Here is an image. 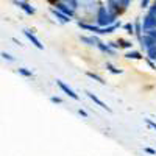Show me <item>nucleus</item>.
Here are the masks:
<instances>
[{
  "mask_svg": "<svg viewBox=\"0 0 156 156\" xmlns=\"http://www.w3.org/2000/svg\"><path fill=\"white\" fill-rule=\"evenodd\" d=\"M114 19H115V16L109 14L106 6H100L98 8V11H97V23H98V27H108V25L114 23Z\"/></svg>",
  "mask_w": 156,
  "mask_h": 156,
  "instance_id": "1",
  "label": "nucleus"
},
{
  "mask_svg": "<svg viewBox=\"0 0 156 156\" xmlns=\"http://www.w3.org/2000/svg\"><path fill=\"white\" fill-rule=\"evenodd\" d=\"M142 28H144L145 31H148V30H151V28H156V16H153V14H148L144 17V25H142Z\"/></svg>",
  "mask_w": 156,
  "mask_h": 156,
  "instance_id": "2",
  "label": "nucleus"
},
{
  "mask_svg": "<svg viewBox=\"0 0 156 156\" xmlns=\"http://www.w3.org/2000/svg\"><path fill=\"white\" fill-rule=\"evenodd\" d=\"M55 5H56V9H59L61 12H64V14H67V16H70V17L75 16V9L70 8L69 5H66L64 2H56Z\"/></svg>",
  "mask_w": 156,
  "mask_h": 156,
  "instance_id": "3",
  "label": "nucleus"
},
{
  "mask_svg": "<svg viewBox=\"0 0 156 156\" xmlns=\"http://www.w3.org/2000/svg\"><path fill=\"white\" fill-rule=\"evenodd\" d=\"M140 42H142V47H145L148 50V48H151V47L156 45V37H153L151 34L147 33L144 37H140Z\"/></svg>",
  "mask_w": 156,
  "mask_h": 156,
  "instance_id": "4",
  "label": "nucleus"
},
{
  "mask_svg": "<svg viewBox=\"0 0 156 156\" xmlns=\"http://www.w3.org/2000/svg\"><path fill=\"white\" fill-rule=\"evenodd\" d=\"M56 84L59 86V89H61V90H64V94H67V95H69L70 98H73V100H78V95L73 92V90H72L69 86H66V84H64L61 80H56Z\"/></svg>",
  "mask_w": 156,
  "mask_h": 156,
  "instance_id": "5",
  "label": "nucleus"
},
{
  "mask_svg": "<svg viewBox=\"0 0 156 156\" xmlns=\"http://www.w3.org/2000/svg\"><path fill=\"white\" fill-rule=\"evenodd\" d=\"M86 94H87V97H89L90 100H92L94 103H97V105H98L100 108H103V109H106L108 112H111V108H109V106L106 105V103H103V101H101V100H100L98 97H95V95H94L92 92H89V90H87V92H86Z\"/></svg>",
  "mask_w": 156,
  "mask_h": 156,
  "instance_id": "6",
  "label": "nucleus"
},
{
  "mask_svg": "<svg viewBox=\"0 0 156 156\" xmlns=\"http://www.w3.org/2000/svg\"><path fill=\"white\" fill-rule=\"evenodd\" d=\"M23 33H25V36H27V37L30 39V41H31V44H33V45H36L39 50H42V48H44V45H42L41 42H39V39H37L33 33H30V30H23Z\"/></svg>",
  "mask_w": 156,
  "mask_h": 156,
  "instance_id": "7",
  "label": "nucleus"
},
{
  "mask_svg": "<svg viewBox=\"0 0 156 156\" xmlns=\"http://www.w3.org/2000/svg\"><path fill=\"white\" fill-rule=\"evenodd\" d=\"M14 3H16V5H19V8H22L25 12H27V14H30V16H31V14H34V8H31L27 2H25V0H23V2H14Z\"/></svg>",
  "mask_w": 156,
  "mask_h": 156,
  "instance_id": "8",
  "label": "nucleus"
},
{
  "mask_svg": "<svg viewBox=\"0 0 156 156\" xmlns=\"http://www.w3.org/2000/svg\"><path fill=\"white\" fill-rule=\"evenodd\" d=\"M120 27V23H112V25H108V27H103V28H100V31H98V34H106V33H112L115 28H119Z\"/></svg>",
  "mask_w": 156,
  "mask_h": 156,
  "instance_id": "9",
  "label": "nucleus"
},
{
  "mask_svg": "<svg viewBox=\"0 0 156 156\" xmlns=\"http://www.w3.org/2000/svg\"><path fill=\"white\" fill-rule=\"evenodd\" d=\"M51 12H53V14L61 20V22H64V23H66V22H69L70 20V16H67V14H64V12H61L59 9H51Z\"/></svg>",
  "mask_w": 156,
  "mask_h": 156,
  "instance_id": "10",
  "label": "nucleus"
},
{
  "mask_svg": "<svg viewBox=\"0 0 156 156\" xmlns=\"http://www.w3.org/2000/svg\"><path fill=\"white\" fill-rule=\"evenodd\" d=\"M97 47L101 50V51H105V53H109V55H114V50L111 48V45H105V44H103V42H97Z\"/></svg>",
  "mask_w": 156,
  "mask_h": 156,
  "instance_id": "11",
  "label": "nucleus"
},
{
  "mask_svg": "<svg viewBox=\"0 0 156 156\" xmlns=\"http://www.w3.org/2000/svg\"><path fill=\"white\" fill-rule=\"evenodd\" d=\"M78 25L83 28V30H90V31H94V33H98L101 27H94V25H87V23H81V22H78Z\"/></svg>",
  "mask_w": 156,
  "mask_h": 156,
  "instance_id": "12",
  "label": "nucleus"
},
{
  "mask_svg": "<svg viewBox=\"0 0 156 156\" xmlns=\"http://www.w3.org/2000/svg\"><path fill=\"white\" fill-rule=\"evenodd\" d=\"M125 56H126L128 59H142V55L139 53V51H128Z\"/></svg>",
  "mask_w": 156,
  "mask_h": 156,
  "instance_id": "13",
  "label": "nucleus"
},
{
  "mask_svg": "<svg viewBox=\"0 0 156 156\" xmlns=\"http://www.w3.org/2000/svg\"><path fill=\"white\" fill-rule=\"evenodd\" d=\"M86 75H87L89 78H92V80L98 81L100 84H105V81H103V78H101V76H98L97 73H92V72H86Z\"/></svg>",
  "mask_w": 156,
  "mask_h": 156,
  "instance_id": "14",
  "label": "nucleus"
},
{
  "mask_svg": "<svg viewBox=\"0 0 156 156\" xmlns=\"http://www.w3.org/2000/svg\"><path fill=\"white\" fill-rule=\"evenodd\" d=\"M61 2H64L66 5H69L70 8H73V9H76L78 8V0H61Z\"/></svg>",
  "mask_w": 156,
  "mask_h": 156,
  "instance_id": "15",
  "label": "nucleus"
},
{
  "mask_svg": "<svg viewBox=\"0 0 156 156\" xmlns=\"http://www.w3.org/2000/svg\"><path fill=\"white\" fill-rule=\"evenodd\" d=\"M147 56H148L150 59H156V45L147 50Z\"/></svg>",
  "mask_w": 156,
  "mask_h": 156,
  "instance_id": "16",
  "label": "nucleus"
},
{
  "mask_svg": "<svg viewBox=\"0 0 156 156\" xmlns=\"http://www.w3.org/2000/svg\"><path fill=\"white\" fill-rule=\"evenodd\" d=\"M106 69H108L111 73H122V70H120V69H115L111 62H106Z\"/></svg>",
  "mask_w": 156,
  "mask_h": 156,
  "instance_id": "17",
  "label": "nucleus"
},
{
  "mask_svg": "<svg viewBox=\"0 0 156 156\" xmlns=\"http://www.w3.org/2000/svg\"><path fill=\"white\" fill-rule=\"evenodd\" d=\"M17 72H19L20 75H23V76H33V72H31V70H27L25 67H20V69H17Z\"/></svg>",
  "mask_w": 156,
  "mask_h": 156,
  "instance_id": "18",
  "label": "nucleus"
},
{
  "mask_svg": "<svg viewBox=\"0 0 156 156\" xmlns=\"http://www.w3.org/2000/svg\"><path fill=\"white\" fill-rule=\"evenodd\" d=\"M117 44H119V47H122V48H129V47L133 45L131 42H126V41H122V39H120V41H117Z\"/></svg>",
  "mask_w": 156,
  "mask_h": 156,
  "instance_id": "19",
  "label": "nucleus"
},
{
  "mask_svg": "<svg viewBox=\"0 0 156 156\" xmlns=\"http://www.w3.org/2000/svg\"><path fill=\"white\" fill-rule=\"evenodd\" d=\"M125 30H126V33H129V34L136 33V31H134V25H131V23H126V25H125Z\"/></svg>",
  "mask_w": 156,
  "mask_h": 156,
  "instance_id": "20",
  "label": "nucleus"
},
{
  "mask_svg": "<svg viewBox=\"0 0 156 156\" xmlns=\"http://www.w3.org/2000/svg\"><path fill=\"white\" fill-rule=\"evenodd\" d=\"M2 56H3V59H8V61H14V58H12L9 53H6V51H3V53H2Z\"/></svg>",
  "mask_w": 156,
  "mask_h": 156,
  "instance_id": "21",
  "label": "nucleus"
},
{
  "mask_svg": "<svg viewBox=\"0 0 156 156\" xmlns=\"http://www.w3.org/2000/svg\"><path fill=\"white\" fill-rule=\"evenodd\" d=\"M50 101H51V103H62V100H61L59 97H51Z\"/></svg>",
  "mask_w": 156,
  "mask_h": 156,
  "instance_id": "22",
  "label": "nucleus"
},
{
  "mask_svg": "<svg viewBox=\"0 0 156 156\" xmlns=\"http://www.w3.org/2000/svg\"><path fill=\"white\" fill-rule=\"evenodd\" d=\"M78 114H80L81 117H84V119H87V112H86V111H83V109H78Z\"/></svg>",
  "mask_w": 156,
  "mask_h": 156,
  "instance_id": "23",
  "label": "nucleus"
},
{
  "mask_svg": "<svg viewBox=\"0 0 156 156\" xmlns=\"http://www.w3.org/2000/svg\"><path fill=\"white\" fill-rule=\"evenodd\" d=\"M144 151H147L148 154H156V151H154L153 148H148V147H145V148H144Z\"/></svg>",
  "mask_w": 156,
  "mask_h": 156,
  "instance_id": "24",
  "label": "nucleus"
},
{
  "mask_svg": "<svg viewBox=\"0 0 156 156\" xmlns=\"http://www.w3.org/2000/svg\"><path fill=\"white\" fill-rule=\"evenodd\" d=\"M145 122H147V125H148V126H151L153 129H156V123H154V122H151V120H148V119H147Z\"/></svg>",
  "mask_w": 156,
  "mask_h": 156,
  "instance_id": "25",
  "label": "nucleus"
},
{
  "mask_svg": "<svg viewBox=\"0 0 156 156\" xmlns=\"http://www.w3.org/2000/svg\"><path fill=\"white\" fill-rule=\"evenodd\" d=\"M148 2H150V0H142V2H140V6H142V8H147Z\"/></svg>",
  "mask_w": 156,
  "mask_h": 156,
  "instance_id": "26",
  "label": "nucleus"
},
{
  "mask_svg": "<svg viewBox=\"0 0 156 156\" xmlns=\"http://www.w3.org/2000/svg\"><path fill=\"white\" fill-rule=\"evenodd\" d=\"M147 33H148V34H151L153 37H156V28H151V30H148Z\"/></svg>",
  "mask_w": 156,
  "mask_h": 156,
  "instance_id": "27",
  "label": "nucleus"
},
{
  "mask_svg": "<svg viewBox=\"0 0 156 156\" xmlns=\"http://www.w3.org/2000/svg\"><path fill=\"white\" fill-rule=\"evenodd\" d=\"M147 62H148V66H150L151 69H156V66H154V64H153V62H151L150 59H147Z\"/></svg>",
  "mask_w": 156,
  "mask_h": 156,
  "instance_id": "28",
  "label": "nucleus"
},
{
  "mask_svg": "<svg viewBox=\"0 0 156 156\" xmlns=\"http://www.w3.org/2000/svg\"><path fill=\"white\" fill-rule=\"evenodd\" d=\"M48 2H51V3H56V0H48Z\"/></svg>",
  "mask_w": 156,
  "mask_h": 156,
  "instance_id": "29",
  "label": "nucleus"
}]
</instances>
